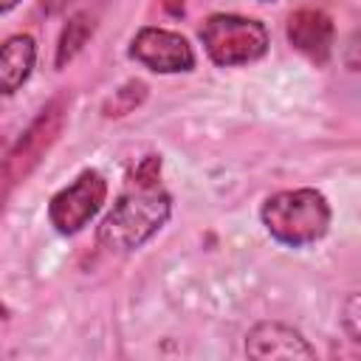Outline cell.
I'll return each instance as SVG.
<instances>
[{
    "mask_svg": "<svg viewBox=\"0 0 361 361\" xmlns=\"http://www.w3.org/2000/svg\"><path fill=\"white\" fill-rule=\"evenodd\" d=\"M144 82H130V85H124L121 90H116V96L110 99V104H107V116H121V113H127V110H133L141 99H144Z\"/></svg>",
    "mask_w": 361,
    "mask_h": 361,
    "instance_id": "obj_11",
    "label": "cell"
},
{
    "mask_svg": "<svg viewBox=\"0 0 361 361\" xmlns=\"http://www.w3.org/2000/svg\"><path fill=\"white\" fill-rule=\"evenodd\" d=\"M93 28H96V20H93L87 11H82V14L71 17V23L65 25V31H62V37H59V48H56V68H62L65 62H71V59L82 51V45L87 42V37L93 34Z\"/></svg>",
    "mask_w": 361,
    "mask_h": 361,
    "instance_id": "obj_10",
    "label": "cell"
},
{
    "mask_svg": "<svg viewBox=\"0 0 361 361\" xmlns=\"http://www.w3.org/2000/svg\"><path fill=\"white\" fill-rule=\"evenodd\" d=\"M17 3H20V0H0V11L6 14V11H11V8L17 6Z\"/></svg>",
    "mask_w": 361,
    "mask_h": 361,
    "instance_id": "obj_14",
    "label": "cell"
},
{
    "mask_svg": "<svg viewBox=\"0 0 361 361\" xmlns=\"http://www.w3.org/2000/svg\"><path fill=\"white\" fill-rule=\"evenodd\" d=\"M130 56L155 73H183L195 68V51L178 31L147 25L130 42Z\"/></svg>",
    "mask_w": 361,
    "mask_h": 361,
    "instance_id": "obj_6",
    "label": "cell"
},
{
    "mask_svg": "<svg viewBox=\"0 0 361 361\" xmlns=\"http://www.w3.org/2000/svg\"><path fill=\"white\" fill-rule=\"evenodd\" d=\"M172 214V197L161 183V158H141L116 197L113 209L99 226V245L107 251H135L155 237Z\"/></svg>",
    "mask_w": 361,
    "mask_h": 361,
    "instance_id": "obj_1",
    "label": "cell"
},
{
    "mask_svg": "<svg viewBox=\"0 0 361 361\" xmlns=\"http://www.w3.org/2000/svg\"><path fill=\"white\" fill-rule=\"evenodd\" d=\"M262 226L288 248L313 245L330 228V203L316 189H285L262 203Z\"/></svg>",
    "mask_w": 361,
    "mask_h": 361,
    "instance_id": "obj_2",
    "label": "cell"
},
{
    "mask_svg": "<svg viewBox=\"0 0 361 361\" xmlns=\"http://www.w3.org/2000/svg\"><path fill=\"white\" fill-rule=\"evenodd\" d=\"M333 37V20L319 8H299L288 20V42L316 65H324L330 59Z\"/></svg>",
    "mask_w": 361,
    "mask_h": 361,
    "instance_id": "obj_7",
    "label": "cell"
},
{
    "mask_svg": "<svg viewBox=\"0 0 361 361\" xmlns=\"http://www.w3.org/2000/svg\"><path fill=\"white\" fill-rule=\"evenodd\" d=\"M37 59V45L28 34H14L3 42L0 51V87L6 96H11L28 76Z\"/></svg>",
    "mask_w": 361,
    "mask_h": 361,
    "instance_id": "obj_9",
    "label": "cell"
},
{
    "mask_svg": "<svg viewBox=\"0 0 361 361\" xmlns=\"http://www.w3.org/2000/svg\"><path fill=\"white\" fill-rule=\"evenodd\" d=\"M341 324L347 330V336L361 347V290L350 293L341 305Z\"/></svg>",
    "mask_w": 361,
    "mask_h": 361,
    "instance_id": "obj_12",
    "label": "cell"
},
{
    "mask_svg": "<svg viewBox=\"0 0 361 361\" xmlns=\"http://www.w3.org/2000/svg\"><path fill=\"white\" fill-rule=\"evenodd\" d=\"M245 353L251 358H316V350L305 336L279 322H259L245 336Z\"/></svg>",
    "mask_w": 361,
    "mask_h": 361,
    "instance_id": "obj_8",
    "label": "cell"
},
{
    "mask_svg": "<svg viewBox=\"0 0 361 361\" xmlns=\"http://www.w3.org/2000/svg\"><path fill=\"white\" fill-rule=\"evenodd\" d=\"M200 42L214 65L234 68V65H248L265 56L268 31L259 20H251V17L212 14L200 25Z\"/></svg>",
    "mask_w": 361,
    "mask_h": 361,
    "instance_id": "obj_3",
    "label": "cell"
},
{
    "mask_svg": "<svg viewBox=\"0 0 361 361\" xmlns=\"http://www.w3.org/2000/svg\"><path fill=\"white\" fill-rule=\"evenodd\" d=\"M65 113L68 110H65V102L62 99L48 102L39 110V116L28 124V130L17 138V144L8 149L6 166H3V172H6V189H11L14 183L25 180L37 169V164L45 158V152L59 138V133L65 127Z\"/></svg>",
    "mask_w": 361,
    "mask_h": 361,
    "instance_id": "obj_4",
    "label": "cell"
},
{
    "mask_svg": "<svg viewBox=\"0 0 361 361\" xmlns=\"http://www.w3.org/2000/svg\"><path fill=\"white\" fill-rule=\"evenodd\" d=\"M107 197V180L96 169H85L71 186L59 189L48 203V220L59 234L82 231L102 209Z\"/></svg>",
    "mask_w": 361,
    "mask_h": 361,
    "instance_id": "obj_5",
    "label": "cell"
},
{
    "mask_svg": "<svg viewBox=\"0 0 361 361\" xmlns=\"http://www.w3.org/2000/svg\"><path fill=\"white\" fill-rule=\"evenodd\" d=\"M68 3H71V0H39V6H42L48 14H56V11H62Z\"/></svg>",
    "mask_w": 361,
    "mask_h": 361,
    "instance_id": "obj_13",
    "label": "cell"
}]
</instances>
